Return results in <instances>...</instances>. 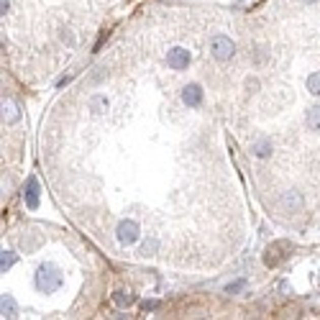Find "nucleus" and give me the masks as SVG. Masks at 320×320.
Listing matches in <instances>:
<instances>
[{
  "instance_id": "1",
  "label": "nucleus",
  "mask_w": 320,
  "mask_h": 320,
  "mask_svg": "<svg viewBox=\"0 0 320 320\" xmlns=\"http://www.w3.org/2000/svg\"><path fill=\"white\" fill-rule=\"evenodd\" d=\"M59 284H61V272H59L54 264H41L39 272H36V287H39L41 292L51 295V292L59 290Z\"/></svg>"
},
{
  "instance_id": "2",
  "label": "nucleus",
  "mask_w": 320,
  "mask_h": 320,
  "mask_svg": "<svg viewBox=\"0 0 320 320\" xmlns=\"http://www.w3.org/2000/svg\"><path fill=\"white\" fill-rule=\"evenodd\" d=\"M139 233H141V228H139V223L131 220V218L120 220L118 228H115V238H118L120 246H134V243L139 241Z\"/></svg>"
},
{
  "instance_id": "3",
  "label": "nucleus",
  "mask_w": 320,
  "mask_h": 320,
  "mask_svg": "<svg viewBox=\"0 0 320 320\" xmlns=\"http://www.w3.org/2000/svg\"><path fill=\"white\" fill-rule=\"evenodd\" d=\"M210 54H213L218 61H228V59L236 54V44H233L228 36H213V39H210Z\"/></svg>"
},
{
  "instance_id": "4",
  "label": "nucleus",
  "mask_w": 320,
  "mask_h": 320,
  "mask_svg": "<svg viewBox=\"0 0 320 320\" xmlns=\"http://www.w3.org/2000/svg\"><path fill=\"white\" fill-rule=\"evenodd\" d=\"M287 251H292L290 241H274V243L267 248V253H264V264H267V267L282 264V262L287 259Z\"/></svg>"
},
{
  "instance_id": "5",
  "label": "nucleus",
  "mask_w": 320,
  "mask_h": 320,
  "mask_svg": "<svg viewBox=\"0 0 320 320\" xmlns=\"http://www.w3.org/2000/svg\"><path fill=\"white\" fill-rule=\"evenodd\" d=\"M189 51L187 49H182V46H172L169 51H167V61H169V67L172 70H187L189 67Z\"/></svg>"
},
{
  "instance_id": "6",
  "label": "nucleus",
  "mask_w": 320,
  "mask_h": 320,
  "mask_svg": "<svg viewBox=\"0 0 320 320\" xmlns=\"http://www.w3.org/2000/svg\"><path fill=\"white\" fill-rule=\"evenodd\" d=\"M302 205H305V200H302L300 192H295V189L282 192V198H279V208H282V210H287V213H297V210H302Z\"/></svg>"
},
{
  "instance_id": "7",
  "label": "nucleus",
  "mask_w": 320,
  "mask_h": 320,
  "mask_svg": "<svg viewBox=\"0 0 320 320\" xmlns=\"http://www.w3.org/2000/svg\"><path fill=\"white\" fill-rule=\"evenodd\" d=\"M182 103L187 105V108H198L200 103H203V87L200 85H187L184 90H182Z\"/></svg>"
},
{
  "instance_id": "8",
  "label": "nucleus",
  "mask_w": 320,
  "mask_h": 320,
  "mask_svg": "<svg viewBox=\"0 0 320 320\" xmlns=\"http://www.w3.org/2000/svg\"><path fill=\"white\" fill-rule=\"evenodd\" d=\"M26 208L36 210L39 208V182L36 177H28V189H26Z\"/></svg>"
},
{
  "instance_id": "9",
  "label": "nucleus",
  "mask_w": 320,
  "mask_h": 320,
  "mask_svg": "<svg viewBox=\"0 0 320 320\" xmlns=\"http://www.w3.org/2000/svg\"><path fill=\"white\" fill-rule=\"evenodd\" d=\"M108 105H110L108 95H92V98L87 100V108L92 110V115H103V113L108 110Z\"/></svg>"
},
{
  "instance_id": "10",
  "label": "nucleus",
  "mask_w": 320,
  "mask_h": 320,
  "mask_svg": "<svg viewBox=\"0 0 320 320\" xmlns=\"http://www.w3.org/2000/svg\"><path fill=\"white\" fill-rule=\"evenodd\" d=\"M3 118H6V123H8V125H13V123H18V118H21V113H18V108H16V103H11V100H6V103H3Z\"/></svg>"
},
{
  "instance_id": "11",
  "label": "nucleus",
  "mask_w": 320,
  "mask_h": 320,
  "mask_svg": "<svg viewBox=\"0 0 320 320\" xmlns=\"http://www.w3.org/2000/svg\"><path fill=\"white\" fill-rule=\"evenodd\" d=\"M0 310H3V317H16V315H18L16 300H13L11 295H3V305H0Z\"/></svg>"
},
{
  "instance_id": "12",
  "label": "nucleus",
  "mask_w": 320,
  "mask_h": 320,
  "mask_svg": "<svg viewBox=\"0 0 320 320\" xmlns=\"http://www.w3.org/2000/svg\"><path fill=\"white\" fill-rule=\"evenodd\" d=\"M307 128L310 131H320V105H312L307 110Z\"/></svg>"
},
{
  "instance_id": "13",
  "label": "nucleus",
  "mask_w": 320,
  "mask_h": 320,
  "mask_svg": "<svg viewBox=\"0 0 320 320\" xmlns=\"http://www.w3.org/2000/svg\"><path fill=\"white\" fill-rule=\"evenodd\" d=\"M253 154L259 156V159H267V156H272V141H267V139L256 141V144H253Z\"/></svg>"
},
{
  "instance_id": "14",
  "label": "nucleus",
  "mask_w": 320,
  "mask_h": 320,
  "mask_svg": "<svg viewBox=\"0 0 320 320\" xmlns=\"http://www.w3.org/2000/svg\"><path fill=\"white\" fill-rule=\"evenodd\" d=\"M156 248H159V238H146L144 243H141V248H139V253L141 256H151V253H156Z\"/></svg>"
},
{
  "instance_id": "15",
  "label": "nucleus",
  "mask_w": 320,
  "mask_h": 320,
  "mask_svg": "<svg viewBox=\"0 0 320 320\" xmlns=\"http://www.w3.org/2000/svg\"><path fill=\"white\" fill-rule=\"evenodd\" d=\"M13 264H16V253L13 251H3V256H0V269L8 272Z\"/></svg>"
},
{
  "instance_id": "16",
  "label": "nucleus",
  "mask_w": 320,
  "mask_h": 320,
  "mask_svg": "<svg viewBox=\"0 0 320 320\" xmlns=\"http://www.w3.org/2000/svg\"><path fill=\"white\" fill-rule=\"evenodd\" d=\"M307 90H310L312 95H320V72H312V75L307 77Z\"/></svg>"
},
{
  "instance_id": "17",
  "label": "nucleus",
  "mask_w": 320,
  "mask_h": 320,
  "mask_svg": "<svg viewBox=\"0 0 320 320\" xmlns=\"http://www.w3.org/2000/svg\"><path fill=\"white\" fill-rule=\"evenodd\" d=\"M113 300H115L120 307H125V305H131V302H134V295H131V292H115Z\"/></svg>"
},
{
  "instance_id": "18",
  "label": "nucleus",
  "mask_w": 320,
  "mask_h": 320,
  "mask_svg": "<svg viewBox=\"0 0 320 320\" xmlns=\"http://www.w3.org/2000/svg\"><path fill=\"white\" fill-rule=\"evenodd\" d=\"M243 287H246V279H236V282H231V284L226 287V292H228V295H236V292H241Z\"/></svg>"
},
{
  "instance_id": "19",
  "label": "nucleus",
  "mask_w": 320,
  "mask_h": 320,
  "mask_svg": "<svg viewBox=\"0 0 320 320\" xmlns=\"http://www.w3.org/2000/svg\"><path fill=\"white\" fill-rule=\"evenodd\" d=\"M61 41L67 44V46H75V36H72V31H61Z\"/></svg>"
},
{
  "instance_id": "20",
  "label": "nucleus",
  "mask_w": 320,
  "mask_h": 320,
  "mask_svg": "<svg viewBox=\"0 0 320 320\" xmlns=\"http://www.w3.org/2000/svg\"><path fill=\"white\" fill-rule=\"evenodd\" d=\"M8 11H11V0H0V13L6 16Z\"/></svg>"
},
{
  "instance_id": "21",
  "label": "nucleus",
  "mask_w": 320,
  "mask_h": 320,
  "mask_svg": "<svg viewBox=\"0 0 320 320\" xmlns=\"http://www.w3.org/2000/svg\"><path fill=\"white\" fill-rule=\"evenodd\" d=\"M144 307H146V310H156L159 302H156V300H144Z\"/></svg>"
},
{
  "instance_id": "22",
  "label": "nucleus",
  "mask_w": 320,
  "mask_h": 320,
  "mask_svg": "<svg viewBox=\"0 0 320 320\" xmlns=\"http://www.w3.org/2000/svg\"><path fill=\"white\" fill-rule=\"evenodd\" d=\"M246 87H248V90H256V87H259V82H256V80H251V77H248V80H246Z\"/></svg>"
},
{
  "instance_id": "23",
  "label": "nucleus",
  "mask_w": 320,
  "mask_h": 320,
  "mask_svg": "<svg viewBox=\"0 0 320 320\" xmlns=\"http://www.w3.org/2000/svg\"><path fill=\"white\" fill-rule=\"evenodd\" d=\"M305 3H315V0H305Z\"/></svg>"
}]
</instances>
